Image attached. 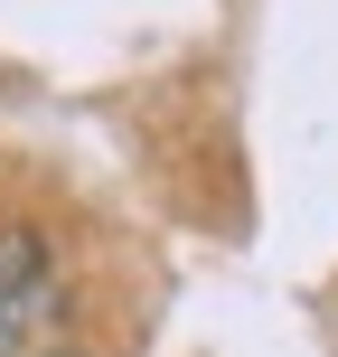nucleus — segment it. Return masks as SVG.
<instances>
[{
  "mask_svg": "<svg viewBox=\"0 0 338 357\" xmlns=\"http://www.w3.org/2000/svg\"><path fill=\"white\" fill-rule=\"evenodd\" d=\"M66 348V273L38 235H0V357Z\"/></svg>",
  "mask_w": 338,
  "mask_h": 357,
  "instance_id": "f257e3e1",
  "label": "nucleus"
}]
</instances>
